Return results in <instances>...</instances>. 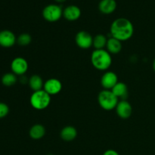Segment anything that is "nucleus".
Here are the masks:
<instances>
[{"label":"nucleus","instance_id":"nucleus-17","mask_svg":"<svg viewBox=\"0 0 155 155\" xmlns=\"http://www.w3.org/2000/svg\"><path fill=\"white\" fill-rule=\"evenodd\" d=\"M111 91L118 98L124 99L127 97V93H128V88H127V84H125L124 83L118 82L115 85L114 87L111 89Z\"/></svg>","mask_w":155,"mask_h":155},{"label":"nucleus","instance_id":"nucleus-25","mask_svg":"<svg viewBox=\"0 0 155 155\" xmlns=\"http://www.w3.org/2000/svg\"><path fill=\"white\" fill-rule=\"evenodd\" d=\"M153 69H154V71L155 72V59L154 60V61H153Z\"/></svg>","mask_w":155,"mask_h":155},{"label":"nucleus","instance_id":"nucleus-3","mask_svg":"<svg viewBox=\"0 0 155 155\" xmlns=\"http://www.w3.org/2000/svg\"><path fill=\"white\" fill-rule=\"evenodd\" d=\"M32 107L36 110H44L47 108L51 102V95H48L44 89L33 92L30 98Z\"/></svg>","mask_w":155,"mask_h":155},{"label":"nucleus","instance_id":"nucleus-13","mask_svg":"<svg viewBox=\"0 0 155 155\" xmlns=\"http://www.w3.org/2000/svg\"><path fill=\"white\" fill-rule=\"evenodd\" d=\"M117 8V2L115 0H101L98 4V9L104 15L112 14Z\"/></svg>","mask_w":155,"mask_h":155},{"label":"nucleus","instance_id":"nucleus-11","mask_svg":"<svg viewBox=\"0 0 155 155\" xmlns=\"http://www.w3.org/2000/svg\"><path fill=\"white\" fill-rule=\"evenodd\" d=\"M116 112L118 117L122 119H127L131 116L133 113V107L126 100H121L119 101L116 107Z\"/></svg>","mask_w":155,"mask_h":155},{"label":"nucleus","instance_id":"nucleus-5","mask_svg":"<svg viewBox=\"0 0 155 155\" xmlns=\"http://www.w3.org/2000/svg\"><path fill=\"white\" fill-rule=\"evenodd\" d=\"M42 14L45 21L48 22H56L63 16V10L58 5L50 4L44 8Z\"/></svg>","mask_w":155,"mask_h":155},{"label":"nucleus","instance_id":"nucleus-1","mask_svg":"<svg viewBox=\"0 0 155 155\" xmlns=\"http://www.w3.org/2000/svg\"><path fill=\"white\" fill-rule=\"evenodd\" d=\"M134 27L131 21L125 18H120L114 20L110 25L111 37L120 42L127 41L133 36Z\"/></svg>","mask_w":155,"mask_h":155},{"label":"nucleus","instance_id":"nucleus-22","mask_svg":"<svg viewBox=\"0 0 155 155\" xmlns=\"http://www.w3.org/2000/svg\"><path fill=\"white\" fill-rule=\"evenodd\" d=\"M9 113V107L5 103L0 102V119L7 116Z\"/></svg>","mask_w":155,"mask_h":155},{"label":"nucleus","instance_id":"nucleus-4","mask_svg":"<svg viewBox=\"0 0 155 155\" xmlns=\"http://www.w3.org/2000/svg\"><path fill=\"white\" fill-rule=\"evenodd\" d=\"M98 101L101 108L105 110H112L116 108L119 102V98L111 90L104 89L98 94Z\"/></svg>","mask_w":155,"mask_h":155},{"label":"nucleus","instance_id":"nucleus-8","mask_svg":"<svg viewBox=\"0 0 155 155\" xmlns=\"http://www.w3.org/2000/svg\"><path fill=\"white\" fill-rule=\"evenodd\" d=\"M43 89L50 95L58 94L62 89V83L56 78H50L44 83Z\"/></svg>","mask_w":155,"mask_h":155},{"label":"nucleus","instance_id":"nucleus-2","mask_svg":"<svg viewBox=\"0 0 155 155\" xmlns=\"http://www.w3.org/2000/svg\"><path fill=\"white\" fill-rule=\"evenodd\" d=\"M91 62L95 69L107 71L112 64V58L106 49H95L91 54Z\"/></svg>","mask_w":155,"mask_h":155},{"label":"nucleus","instance_id":"nucleus-6","mask_svg":"<svg viewBox=\"0 0 155 155\" xmlns=\"http://www.w3.org/2000/svg\"><path fill=\"white\" fill-rule=\"evenodd\" d=\"M76 44L82 49H88L92 46L93 37L88 32L82 30L78 32L75 37Z\"/></svg>","mask_w":155,"mask_h":155},{"label":"nucleus","instance_id":"nucleus-19","mask_svg":"<svg viewBox=\"0 0 155 155\" xmlns=\"http://www.w3.org/2000/svg\"><path fill=\"white\" fill-rule=\"evenodd\" d=\"M107 39L104 35L98 34L93 37L92 46L95 48V49H104L107 45Z\"/></svg>","mask_w":155,"mask_h":155},{"label":"nucleus","instance_id":"nucleus-10","mask_svg":"<svg viewBox=\"0 0 155 155\" xmlns=\"http://www.w3.org/2000/svg\"><path fill=\"white\" fill-rule=\"evenodd\" d=\"M118 83V77L113 71H107L101 78V84L104 89L111 90L115 85Z\"/></svg>","mask_w":155,"mask_h":155},{"label":"nucleus","instance_id":"nucleus-9","mask_svg":"<svg viewBox=\"0 0 155 155\" xmlns=\"http://www.w3.org/2000/svg\"><path fill=\"white\" fill-rule=\"evenodd\" d=\"M17 42V38L13 32L8 30L0 31V46L11 48Z\"/></svg>","mask_w":155,"mask_h":155},{"label":"nucleus","instance_id":"nucleus-20","mask_svg":"<svg viewBox=\"0 0 155 155\" xmlns=\"http://www.w3.org/2000/svg\"><path fill=\"white\" fill-rule=\"evenodd\" d=\"M17 80L16 75L13 73H7L2 77V83L5 86H14L17 83Z\"/></svg>","mask_w":155,"mask_h":155},{"label":"nucleus","instance_id":"nucleus-26","mask_svg":"<svg viewBox=\"0 0 155 155\" xmlns=\"http://www.w3.org/2000/svg\"><path fill=\"white\" fill-rule=\"evenodd\" d=\"M47 155H54V154H47Z\"/></svg>","mask_w":155,"mask_h":155},{"label":"nucleus","instance_id":"nucleus-7","mask_svg":"<svg viewBox=\"0 0 155 155\" xmlns=\"http://www.w3.org/2000/svg\"><path fill=\"white\" fill-rule=\"evenodd\" d=\"M11 69L15 75L23 76L28 70V63L24 58H15L11 64Z\"/></svg>","mask_w":155,"mask_h":155},{"label":"nucleus","instance_id":"nucleus-24","mask_svg":"<svg viewBox=\"0 0 155 155\" xmlns=\"http://www.w3.org/2000/svg\"><path fill=\"white\" fill-rule=\"evenodd\" d=\"M55 2H59V3H62L64 2H65L66 0H54Z\"/></svg>","mask_w":155,"mask_h":155},{"label":"nucleus","instance_id":"nucleus-16","mask_svg":"<svg viewBox=\"0 0 155 155\" xmlns=\"http://www.w3.org/2000/svg\"><path fill=\"white\" fill-rule=\"evenodd\" d=\"M29 134H30L31 139H34V140H39L45 136V129L42 124H35L30 128Z\"/></svg>","mask_w":155,"mask_h":155},{"label":"nucleus","instance_id":"nucleus-21","mask_svg":"<svg viewBox=\"0 0 155 155\" xmlns=\"http://www.w3.org/2000/svg\"><path fill=\"white\" fill-rule=\"evenodd\" d=\"M32 38L29 33H21L17 39V42L21 46L28 45L31 42Z\"/></svg>","mask_w":155,"mask_h":155},{"label":"nucleus","instance_id":"nucleus-15","mask_svg":"<svg viewBox=\"0 0 155 155\" xmlns=\"http://www.w3.org/2000/svg\"><path fill=\"white\" fill-rule=\"evenodd\" d=\"M122 49V43L120 40L114 37H110L107 39L106 50L110 54H118Z\"/></svg>","mask_w":155,"mask_h":155},{"label":"nucleus","instance_id":"nucleus-18","mask_svg":"<svg viewBox=\"0 0 155 155\" xmlns=\"http://www.w3.org/2000/svg\"><path fill=\"white\" fill-rule=\"evenodd\" d=\"M29 86L33 92L42 90L44 86L43 80L39 75H33L28 81Z\"/></svg>","mask_w":155,"mask_h":155},{"label":"nucleus","instance_id":"nucleus-14","mask_svg":"<svg viewBox=\"0 0 155 155\" xmlns=\"http://www.w3.org/2000/svg\"><path fill=\"white\" fill-rule=\"evenodd\" d=\"M61 138L65 142H71L74 140L77 136V131L75 127L67 126L61 130L60 133Z\"/></svg>","mask_w":155,"mask_h":155},{"label":"nucleus","instance_id":"nucleus-12","mask_svg":"<svg viewBox=\"0 0 155 155\" xmlns=\"http://www.w3.org/2000/svg\"><path fill=\"white\" fill-rule=\"evenodd\" d=\"M63 16L69 21H77L81 16V10L78 6L71 5L63 10Z\"/></svg>","mask_w":155,"mask_h":155},{"label":"nucleus","instance_id":"nucleus-23","mask_svg":"<svg viewBox=\"0 0 155 155\" xmlns=\"http://www.w3.org/2000/svg\"><path fill=\"white\" fill-rule=\"evenodd\" d=\"M103 155H120L118 154L117 151H114L113 149H109L107 150L106 151H104V153L103 154Z\"/></svg>","mask_w":155,"mask_h":155}]
</instances>
